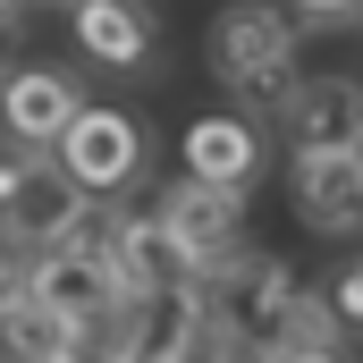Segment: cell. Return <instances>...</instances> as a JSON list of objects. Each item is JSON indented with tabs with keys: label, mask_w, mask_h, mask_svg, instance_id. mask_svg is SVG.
<instances>
[{
	"label": "cell",
	"mask_w": 363,
	"mask_h": 363,
	"mask_svg": "<svg viewBox=\"0 0 363 363\" xmlns=\"http://www.w3.org/2000/svg\"><path fill=\"white\" fill-rule=\"evenodd\" d=\"M211 68H220L228 101L254 110V118L296 110V93H304V77H296V26L271 0H228L211 17Z\"/></svg>",
	"instance_id": "obj_1"
},
{
	"label": "cell",
	"mask_w": 363,
	"mask_h": 363,
	"mask_svg": "<svg viewBox=\"0 0 363 363\" xmlns=\"http://www.w3.org/2000/svg\"><path fill=\"white\" fill-rule=\"evenodd\" d=\"M0 194H9V254H43V245H60L68 220L93 203V186L60 161V144H9Z\"/></svg>",
	"instance_id": "obj_2"
},
{
	"label": "cell",
	"mask_w": 363,
	"mask_h": 363,
	"mask_svg": "<svg viewBox=\"0 0 363 363\" xmlns=\"http://www.w3.org/2000/svg\"><path fill=\"white\" fill-rule=\"evenodd\" d=\"M296 220L313 237H355L363 228V144H296Z\"/></svg>",
	"instance_id": "obj_3"
},
{
	"label": "cell",
	"mask_w": 363,
	"mask_h": 363,
	"mask_svg": "<svg viewBox=\"0 0 363 363\" xmlns=\"http://www.w3.org/2000/svg\"><path fill=\"white\" fill-rule=\"evenodd\" d=\"M60 161L93 186V194H127V186L144 178V118H127V110H77V127L60 135Z\"/></svg>",
	"instance_id": "obj_4"
},
{
	"label": "cell",
	"mask_w": 363,
	"mask_h": 363,
	"mask_svg": "<svg viewBox=\"0 0 363 363\" xmlns=\"http://www.w3.org/2000/svg\"><path fill=\"white\" fill-rule=\"evenodd\" d=\"M161 211H169V228L186 237L194 271H211V262H228V254L245 245V186H211V178L186 169V178L161 194Z\"/></svg>",
	"instance_id": "obj_5"
},
{
	"label": "cell",
	"mask_w": 363,
	"mask_h": 363,
	"mask_svg": "<svg viewBox=\"0 0 363 363\" xmlns=\"http://www.w3.org/2000/svg\"><path fill=\"white\" fill-rule=\"evenodd\" d=\"M9 144H60L68 127H77V110H85V93H77V68H51V60H26L17 77H9Z\"/></svg>",
	"instance_id": "obj_6"
},
{
	"label": "cell",
	"mask_w": 363,
	"mask_h": 363,
	"mask_svg": "<svg viewBox=\"0 0 363 363\" xmlns=\"http://www.w3.org/2000/svg\"><path fill=\"white\" fill-rule=\"evenodd\" d=\"M262 161H271V144H262V118L254 110H211V118L186 127V169L211 178V186H254Z\"/></svg>",
	"instance_id": "obj_7"
},
{
	"label": "cell",
	"mask_w": 363,
	"mask_h": 363,
	"mask_svg": "<svg viewBox=\"0 0 363 363\" xmlns=\"http://www.w3.org/2000/svg\"><path fill=\"white\" fill-rule=\"evenodd\" d=\"M186 279H194V254L169 228V211H135L127 237H118V287L127 296H178Z\"/></svg>",
	"instance_id": "obj_8"
},
{
	"label": "cell",
	"mask_w": 363,
	"mask_h": 363,
	"mask_svg": "<svg viewBox=\"0 0 363 363\" xmlns=\"http://www.w3.org/2000/svg\"><path fill=\"white\" fill-rule=\"evenodd\" d=\"M93 338H101L93 321L43 304L26 279H9V363H68V355H85Z\"/></svg>",
	"instance_id": "obj_9"
},
{
	"label": "cell",
	"mask_w": 363,
	"mask_h": 363,
	"mask_svg": "<svg viewBox=\"0 0 363 363\" xmlns=\"http://www.w3.org/2000/svg\"><path fill=\"white\" fill-rule=\"evenodd\" d=\"M68 26H77V51L93 68H144L152 60V9L144 0H77Z\"/></svg>",
	"instance_id": "obj_10"
},
{
	"label": "cell",
	"mask_w": 363,
	"mask_h": 363,
	"mask_svg": "<svg viewBox=\"0 0 363 363\" xmlns=\"http://www.w3.org/2000/svg\"><path fill=\"white\" fill-rule=\"evenodd\" d=\"M287 127H296V144H363V85L355 77L304 85L296 110H287Z\"/></svg>",
	"instance_id": "obj_11"
},
{
	"label": "cell",
	"mask_w": 363,
	"mask_h": 363,
	"mask_svg": "<svg viewBox=\"0 0 363 363\" xmlns=\"http://www.w3.org/2000/svg\"><path fill=\"white\" fill-rule=\"evenodd\" d=\"M296 17L304 26H347V17H363V0H296Z\"/></svg>",
	"instance_id": "obj_12"
},
{
	"label": "cell",
	"mask_w": 363,
	"mask_h": 363,
	"mask_svg": "<svg viewBox=\"0 0 363 363\" xmlns=\"http://www.w3.org/2000/svg\"><path fill=\"white\" fill-rule=\"evenodd\" d=\"M330 296H338L347 330H363V262H355V271H338V287H330Z\"/></svg>",
	"instance_id": "obj_13"
},
{
	"label": "cell",
	"mask_w": 363,
	"mask_h": 363,
	"mask_svg": "<svg viewBox=\"0 0 363 363\" xmlns=\"http://www.w3.org/2000/svg\"><path fill=\"white\" fill-rule=\"evenodd\" d=\"M279 363H347V347H287Z\"/></svg>",
	"instance_id": "obj_14"
},
{
	"label": "cell",
	"mask_w": 363,
	"mask_h": 363,
	"mask_svg": "<svg viewBox=\"0 0 363 363\" xmlns=\"http://www.w3.org/2000/svg\"><path fill=\"white\" fill-rule=\"evenodd\" d=\"M161 363H220V355H211V347H169Z\"/></svg>",
	"instance_id": "obj_15"
},
{
	"label": "cell",
	"mask_w": 363,
	"mask_h": 363,
	"mask_svg": "<svg viewBox=\"0 0 363 363\" xmlns=\"http://www.w3.org/2000/svg\"><path fill=\"white\" fill-rule=\"evenodd\" d=\"M68 363H110V355H101V347H85V355H68Z\"/></svg>",
	"instance_id": "obj_16"
},
{
	"label": "cell",
	"mask_w": 363,
	"mask_h": 363,
	"mask_svg": "<svg viewBox=\"0 0 363 363\" xmlns=\"http://www.w3.org/2000/svg\"><path fill=\"white\" fill-rule=\"evenodd\" d=\"M355 26H363V17H355Z\"/></svg>",
	"instance_id": "obj_17"
}]
</instances>
